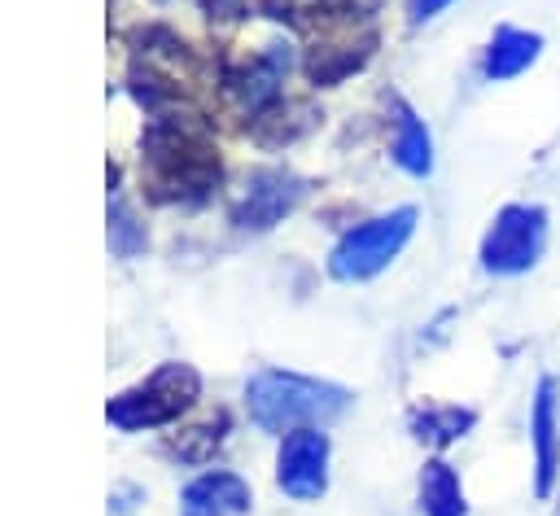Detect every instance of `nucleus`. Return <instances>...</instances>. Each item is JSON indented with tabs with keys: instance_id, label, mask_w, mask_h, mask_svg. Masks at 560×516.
I'll list each match as a JSON object with an SVG mask.
<instances>
[{
	"instance_id": "nucleus-6",
	"label": "nucleus",
	"mask_w": 560,
	"mask_h": 516,
	"mask_svg": "<svg viewBox=\"0 0 560 516\" xmlns=\"http://www.w3.org/2000/svg\"><path fill=\"white\" fill-rule=\"evenodd\" d=\"M276 481L293 499H319L328 485V437L319 429H293L280 442Z\"/></svg>"
},
{
	"instance_id": "nucleus-9",
	"label": "nucleus",
	"mask_w": 560,
	"mask_h": 516,
	"mask_svg": "<svg viewBox=\"0 0 560 516\" xmlns=\"http://www.w3.org/2000/svg\"><path fill=\"white\" fill-rule=\"evenodd\" d=\"M529 433H534V490L547 494L556 481V459H560L556 455V380H538Z\"/></svg>"
},
{
	"instance_id": "nucleus-5",
	"label": "nucleus",
	"mask_w": 560,
	"mask_h": 516,
	"mask_svg": "<svg viewBox=\"0 0 560 516\" xmlns=\"http://www.w3.org/2000/svg\"><path fill=\"white\" fill-rule=\"evenodd\" d=\"M547 245V210L542 206H503L481 241V267L494 275H521L538 262Z\"/></svg>"
},
{
	"instance_id": "nucleus-2",
	"label": "nucleus",
	"mask_w": 560,
	"mask_h": 516,
	"mask_svg": "<svg viewBox=\"0 0 560 516\" xmlns=\"http://www.w3.org/2000/svg\"><path fill=\"white\" fill-rule=\"evenodd\" d=\"M197 389H201V380L188 363H162L144 385L122 389L118 398H109L105 415L118 429H153V424L175 420L197 398Z\"/></svg>"
},
{
	"instance_id": "nucleus-19",
	"label": "nucleus",
	"mask_w": 560,
	"mask_h": 516,
	"mask_svg": "<svg viewBox=\"0 0 560 516\" xmlns=\"http://www.w3.org/2000/svg\"><path fill=\"white\" fill-rule=\"evenodd\" d=\"M206 13L210 17H241L249 9H245V0H206Z\"/></svg>"
},
{
	"instance_id": "nucleus-7",
	"label": "nucleus",
	"mask_w": 560,
	"mask_h": 516,
	"mask_svg": "<svg viewBox=\"0 0 560 516\" xmlns=\"http://www.w3.org/2000/svg\"><path fill=\"white\" fill-rule=\"evenodd\" d=\"M302 201V179L284 175V171H254L245 179V192L232 206V223L241 232H267L271 223H280L293 206Z\"/></svg>"
},
{
	"instance_id": "nucleus-14",
	"label": "nucleus",
	"mask_w": 560,
	"mask_h": 516,
	"mask_svg": "<svg viewBox=\"0 0 560 516\" xmlns=\"http://www.w3.org/2000/svg\"><path fill=\"white\" fill-rule=\"evenodd\" d=\"M223 433H228V415L219 411L214 420H206V424H197V429L179 433L166 450H171L175 459H184V464H201V459H210V455L223 446Z\"/></svg>"
},
{
	"instance_id": "nucleus-15",
	"label": "nucleus",
	"mask_w": 560,
	"mask_h": 516,
	"mask_svg": "<svg viewBox=\"0 0 560 516\" xmlns=\"http://www.w3.org/2000/svg\"><path fill=\"white\" fill-rule=\"evenodd\" d=\"M368 61V48H324V52H315L311 57V79L319 83V87H332V83H341L350 70H359Z\"/></svg>"
},
{
	"instance_id": "nucleus-17",
	"label": "nucleus",
	"mask_w": 560,
	"mask_h": 516,
	"mask_svg": "<svg viewBox=\"0 0 560 516\" xmlns=\"http://www.w3.org/2000/svg\"><path fill=\"white\" fill-rule=\"evenodd\" d=\"M109 249H114L118 258H131V254L144 249V227H136V219H131L118 201L109 206Z\"/></svg>"
},
{
	"instance_id": "nucleus-1",
	"label": "nucleus",
	"mask_w": 560,
	"mask_h": 516,
	"mask_svg": "<svg viewBox=\"0 0 560 516\" xmlns=\"http://www.w3.org/2000/svg\"><path fill=\"white\" fill-rule=\"evenodd\" d=\"M350 394L328 380L293 376V372H258L245 385V407L249 420L267 433H293V429H315L332 415H341Z\"/></svg>"
},
{
	"instance_id": "nucleus-3",
	"label": "nucleus",
	"mask_w": 560,
	"mask_h": 516,
	"mask_svg": "<svg viewBox=\"0 0 560 516\" xmlns=\"http://www.w3.org/2000/svg\"><path fill=\"white\" fill-rule=\"evenodd\" d=\"M149 166H153V184L171 192L201 197L219 179V157L210 153V144L184 131L179 122H158L149 131Z\"/></svg>"
},
{
	"instance_id": "nucleus-8",
	"label": "nucleus",
	"mask_w": 560,
	"mask_h": 516,
	"mask_svg": "<svg viewBox=\"0 0 560 516\" xmlns=\"http://www.w3.org/2000/svg\"><path fill=\"white\" fill-rule=\"evenodd\" d=\"M249 485L236 472H201L184 490V516H245Z\"/></svg>"
},
{
	"instance_id": "nucleus-16",
	"label": "nucleus",
	"mask_w": 560,
	"mask_h": 516,
	"mask_svg": "<svg viewBox=\"0 0 560 516\" xmlns=\"http://www.w3.org/2000/svg\"><path fill=\"white\" fill-rule=\"evenodd\" d=\"M332 9H341V0H262V13L267 17H280V22H293V26H306L315 17H328Z\"/></svg>"
},
{
	"instance_id": "nucleus-11",
	"label": "nucleus",
	"mask_w": 560,
	"mask_h": 516,
	"mask_svg": "<svg viewBox=\"0 0 560 516\" xmlns=\"http://www.w3.org/2000/svg\"><path fill=\"white\" fill-rule=\"evenodd\" d=\"M394 162L407 175H429L433 171V140H429L424 122L402 101H394Z\"/></svg>"
},
{
	"instance_id": "nucleus-4",
	"label": "nucleus",
	"mask_w": 560,
	"mask_h": 516,
	"mask_svg": "<svg viewBox=\"0 0 560 516\" xmlns=\"http://www.w3.org/2000/svg\"><path fill=\"white\" fill-rule=\"evenodd\" d=\"M411 227H416V210H411V206L359 223V227L346 232L341 245L332 249L328 271H332L337 280H368V275H376L381 267H389V262L398 258V249L407 245Z\"/></svg>"
},
{
	"instance_id": "nucleus-20",
	"label": "nucleus",
	"mask_w": 560,
	"mask_h": 516,
	"mask_svg": "<svg viewBox=\"0 0 560 516\" xmlns=\"http://www.w3.org/2000/svg\"><path fill=\"white\" fill-rule=\"evenodd\" d=\"M162 4H166V0H162Z\"/></svg>"
},
{
	"instance_id": "nucleus-18",
	"label": "nucleus",
	"mask_w": 560,
	"mask_h": 516,
	"mask_svg": "<svg viewBox=\"0 0 560 516\" xmlns=\"http://www.w3.org/2000/svg\"><path fill=\"white\" fill-rule=\"evenodd\" d=\"M446 4H451V0H411L407 13H411V22H429V17H438Z\"/></svg>"
},
{
	"instance_id": "nucleus-12",
	"label": "nucleus",
	"mask_w": 560,
	"mask_h": 516,
	"mask_svg": "<svg viewBox=\"0 0 560 516\" xmlns=\"http://www.w3.org/2000/svg\"><path fill=\"white\" fill-rule=\"evenodd\" d=\"M420 507L424 516H464V490L446 459H429L420 472Z\"/></svg>"
},
{
	"instance_id": "nucleus-13",
	"label": "nucleus",
	"mask_w": 560,
	"mask_h": 516,
	"mask_svg": "<svg viewBox=\"0 0 560 516\" xmlns=\"http://www.w3.org/2000/svg\"><path fill=\"white\" fill-rule=\"evenodd\" d=\"M472 411L468 407H429V411H420L416 420H411V429H416V437L420 442H429V446H451L455 437H464V429H472Z\"/></svg>"
},
{
	"instance_id": "nucleus-10",
	"label": "nucleus",
	"mask_w": 560,
	"mask_h": 516,
	"mask_svg": "<svg viewBox=\"0 0 560 516\" xmlns=\"http://www.w3.org/2000/svg\"><path fill=\"white\" fill-rule=\"evenodd\" d=\"M538 52H542V39H538L534 31L503 26V31H494V39H490V48H486L481 70H486V79H512V74L529 70V66L538 61Z\"/></svg>"
}]
</instances>
